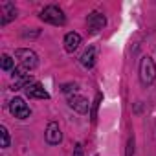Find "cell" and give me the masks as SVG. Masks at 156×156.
<instances>
[{
  "mask_svg": "<svg viewBox=\"0 0 156 156\" xmlns=\"http://www.w3.org/2000/svg\"><path fill=\"white\" fill-rule=\"evenodd\" d=\"M140 81L149 87L156 81V64L151 57H143L140 61Z\"/></svg>",
  "mask_w": 156,
  "mask_h": 156,
  "instance_id": "obj_1",
  "label": "cell"
},
{
  "mask_svg": "<svg viewBox=\"0 0 156 156\" xmlns=\"http://www.w3.org/2000/svg\"><path fill=\"white\" fill-rule=\"evenodd\" d=\"M73 156H83V145H81V143L75 145V154H73Z\"/></svg>",
  "mask_w": 156,
  "mask_h": 156,
  "instance_id": "obj_16",
  "label": "cell"
},
{
  "mask_svg": "<svg viewBox=\"0 0 156 156\" xmlns=\"http://www.w3.org/2000/svg\"><path fill=\"white\" fill-rule=\"evenodd\" d=\"M0 9L4 11L2 19H0V24H8L9 20H13V19L17 17V9H15V6H13L11 2H4L2 6H0Z\"/></svg>",
  "mask_w": 156,
  "mask_h": 156,
  "instance_id": "obj_9",
  "label": "cell"
},
{
  "mask_svg": "<svg viewBox=\"0 0 156 156\" xmlns=\"http://www.w3.org/2000/svg\"><path fill=\"white\" fill-rule=\"evenodd\" d=\"M0 138H2V147H9V134H8V129L6 127H0Z\"/></svg>",
  "mask_w": 156,
  "mask_h": 156,
  "instance_id": "obj_12",
  "label": "cell"
},
{
  "mask_svg": "<svg viewBox=\"0 0 156 156\" xmlns=\"http://www.w3.org/2000/svg\"><path fill=\"white\" fill-rule=\"evenodd\" d=\"M15 57L19 59V66L26 68L28 72L33 70V68L39 64V57H37V53L31 51V50H26V48H19V50H15Z\"/></svg>",
  "mask_w": 156,
  "mask_h": 156,
  "instance_id": "obj_3",
  "label": "cell"
},
{
  "mask_svg": "<svg viewBox=\"0 0 156 156\" xmlns=\"http://www.w3.org/2000/svg\"><path fill=\"white\" fill-rule=\"evenodd\" d=\"M105 24H107V19H105V15H101V13H92V15H88V19H87V26H88L90 33H98L99 30H103Z\"/></svg>",
  "mask_w": 156,
  "mask_h": 156,
  "instance_id": "obj_5",
  "label": "cell"
},
{
  "mask_svg": "<svg viewBox=\"0 0 156 156\" xmlns=\"http://www.w3.org/2000/svg\"><path fill=\"white\" fill-rule=\"evenodd\" d=\"M26 96L28 98H35V99H48L50 98V94L42 88V85H39V83H33V85H30V87H26Z\"/></svg>",
  "mask_w": 156,
  "mask_h": 156,
  "instance_id": "obj_8",
  "label": "cell"
},
{
  "mask_svg": "<svg viewBox=\"0 0 156 156\" xmlns=\"http://www.w3.org/2000/svg\"><path fill=\"white\" fill-rule=\"evenodd\" d=\"M96 59H98V50H96L94 46H90V48L81 55V64H83L85 68H92V66L96 64Z\"/></svg>",
  "mask_w": 156,
  "mask_h": 156,
  "instance_id": "obj_11",
  "label": "cell"
},
{
  "mask_svg": "<svg viewBox=\"0 0 156 156\" xmlns=\"http://www.w3.org/2000/svg\"><path fill=\"white\" fill-rule=\"evenodd\" d=\"M62 140V134H61V129L55 121L48 123V129H46V141L50 145H57L59 141Z\"/></svg>",
  "mask_w": 156,
  "mask_h": 156,
  "instance_id": "obj_6",
  "label": "cell"
},
{
  "mask_svg": "<svg viewBox=\"0 0 156 156\" xmlns=\"http://www.w3.org/2000/svg\"><path fill=\"white\" fill-rule=\"evenodd\" d=\"M132 152H134V141L130 138L129 140V145H127V156H132Z\"/></svg>",
  "mask_w": 156,
  "mask_h": 156,
  "instance_id": "obj_15",
  "label": "cell"
},
{
  "mask_svg": "<svg viewBox=\"0 0 156 156\" xmlns=\"http://www.w3.org/2000/svg\"><path fill=\"white\" fill-rule=\"evenodd\" d=\"M81 44V35L79 33H68L64 37V50L66 51H75Z\"/></svg>",
  "mask_w": 156,
  "mask_h": 156,
  "instance_id": "obj_10",
  "label": "cell"
},
{
  "mask_svg": "<svg viewBox=\"0 0 156 156\" xmlns=\"http://www.w3.org/2000/svg\"><path fill=\"white\" fill-rule=\"evenodd\" d=\"M9 108H11V114H13L15 118H19V119H26V118L30 116V107L24 103L22 98H15V99L11 101Z\"/></svg>",
  "mask_w": 156,
  "mask_h": 156,
  "instance_id": "obj_4",
  "label": "cell"
},
{
  "mask_svg": "<svg viewBox=\"0 0 156 156\" xmlns=\"http://www.w3.org/2000/svg\"><path fill=\"white\" fill-rule=\"evenodd\" d=\"M68 103H70V107H72L73 110L81 112V114L88 112V107H90L88 99H87V98H83V96H72V98L68 99Z\"/></svg>",
  "mask_w": 156,
  "mask_h": 156,
  "instance_id": "obj_7",
  "label": "cell"
},
{
  "mask_svg": "<svg viewBox=\"0 0 156 156\" xmlns=\"http://www.w3.org/2000/svg\"><path fill=\"white\" fill-rule=\"evenodd\" d=\"M2 68L4 70H11L13 68V59L9 55H2Z\"/></svg>",
  "mask_w": 156,
  "mask_h": 156,
  "instance_id": "obj_13",
  "label": "cell"
},
{
  "mask_svg": "<svg viewBox=\"0 0 156 156\" xmlns=\"http://www.w3.org/2000/svg\"><path fill=\"white\" fill-rule=\"evenodd\" d=\"M41 19H42L44 22L53 24V26H62V24L66 22V17H64L62 9L57 8V6H46V8L41 11Z\"/></svg>",
  "mask_w": 156,
  "mask_h": 156,
  "instance_id": "obj_2",
  "label": "cell"
},
{
  "mask_svg": "<svg viewBox=\"0 0 156 156\" xmlns=\"http://www.w3.org/2000/svg\"><path fill=\"white\" fill-rule=\"evenodd\" d=\"M99 101H101V94H98V98H96V103H94V110H92V119H94V121H96V114H98Z\"/></svg>",
  "mask_w": 156,
  "mask_h": 156,
  "instance_id": "obj_14",
  "label": "cell"
}]
</instances>
